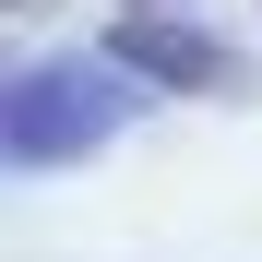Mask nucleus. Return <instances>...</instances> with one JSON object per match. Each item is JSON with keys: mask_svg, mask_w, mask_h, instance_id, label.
Returning a JSON list of instances; mask_svg holds the SVG:
<instances>
[{"mask_svg": "<svg viewBox=\"0 0 262 262\" xmlns=\"http://www.w3.org/2000/svg\"><path fill=\"white\" fill-rule=\"evenodd\" d=\"M96 48L143 83V96H203V107H250V96H262V60H238L214 24L179 12V0H167V12H119Z\"/></svg>", "mask_w": 262, "mask_h": 262, "instance_id": "nucleus-2", "label": "nucleus"}, {"mask_svg": "<svg viewBox=\"0 0 262 262\" xmlns=\"http://www.w3.org/2000/svg\"><path fill=\"white\" fill-rule=\"evenodd\" d=\"M143 83L107 48H48L0 72V179H60V167H96L107 143L143 131Z\"/></svg>", "mask_w": 262, "mask_h": 262, "instance_id": "nucleus-1", "label": "nucleus"}, {"mask_svg": "<svg viewBox=\"0 0 262 262\" xmlns=\"http://www.w3.org/2000/svg\"><path fill=\"white\" fill-rule=\"evenodd\" d=\"M119 12H167V0H119Z\"/></svg>", "mask_w": 262, "mask_h": 262, "instance_id": "nucleus-3", "label": "nucleus"}, {"mask_svg": "<svg viewBox=\"0 0 262 262\" xmlns=\"http://www.w3.org/2000/svg\"><path fill=\"white\" fill-rule=\"evenodd\" d=\"M0 12H24V0H0Z\"/></svg>", "mask_w": 262, "mask_h": 262, "instance_id": "nucleus-4", "label": "nucleus"}]
</instances>
